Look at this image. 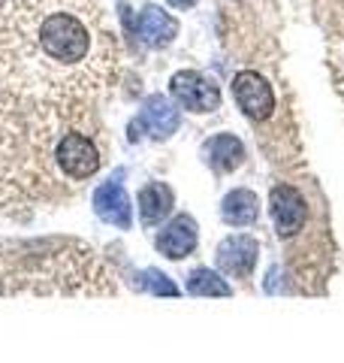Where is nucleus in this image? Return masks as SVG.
I'll return each mask as SVG.
<instances>
[{
	"label": "nucleus",
	"instance_id": "20e7f679",
	"mask_svg": "<svg viewBox=\"0 0 344 363\" xmlns=\"http://www.w3.org/2000/svg\"><path fill=\"white\" fill-rule=\"evenodd\" d=\"M178 124H181L178 109L172 106L164 94H151V97H145L139 116L130 121L127 136H130V143H136V140H142V136L148 133L151 140L164 143V140H169V136L178 130Z\"/></svg>",
	"mask_w": 344,
	"mask_h": 363
},
{
	"label": "nucleus",
	"instance_id": "2eb2a0df",
	"mask_svg": "<svg viewBox=\"0 0 344 363\" xmlns=\"http://www.w3.org/2000/svg\"><path fill=\"white\" fill-rule=\"evenodd\" d=\"M169 6H176V9H188V6H193L197 0H166Z\"/></svg>",
	"mask_w": 344,
	"mask_h": 363
},
{
	"label": "nucleus",
	"instance_id": "f03ea898",
	"mask_svg": "<svg viewBox=\"0 0 344 363\" xmlns=\"http://www.w3.org/2000/svg\"><path fill=\"white\" fill-rule=\"evenodd\" d=\"M169 94L181 109L197 112V116L221 109V88L197 70H178L169 79Z\"/></svg>",
	"mask_w": 344,
	"mask_h": 363
},
{
	"label": "nucleus",
	"instance_id": "1a4fd4ad",
	"mask_svg": "<svg viewBox=\"0 0 344 363\" xmlns=\"http://www.w3.org/2000/svg\"><path fill=\"white\" fill-rule=\"evenodd\" d=\"M202 161L214 173H233L236 167L245 164V145L233 133H214L212 140L202 143Z\"/></svg>",
	"mask_w": 344,
	"mask_h": 363
},
{
	"label": "nucleus",
	"instance_id": "0eeeda50",
	"mask_svg": "<svg viewBox=\"0 0 344 363\" xmlns=\"http://www.w3.org/2000/svg\"><path fill=\"white\" fill-rule=\"evenodd\" d=\"M197 242H200V227L193 221V215H188V212H178L176 218L154 236L157 252L169 260H185L188 255L197 252Z\"/></svg>",
	"mask_w": 344,
	"mask_h": 363
},
{
	"label": "nucleus",
	"instance_id": "9b49d317",
	"mask_svg": "<svg viewBox=\"0 0 344 363\" xmlns=\"http://www.w3.org/2000/svg\"><path fill=\"white\" fill-rule=\"evenodd\" d=\"M136 206H139L142 227H157L164 218H169L172 206H176V194H172L166 182H148V185H142L139 197H136Z\"/></svg>",
	"mask_w": 344,
	"mask_h": 363
},
{
	"label": "nucleus",
	"instance_id": "6e6552de",
	"mask_svg": "<svg viewBox=\"0 0 344 363\" xmlns=\"http://www.w3.org/2000/svg\"><path fill=\"white\" fill-rule=\"evenodd\" d=\"M257 255H260V242L248 233H236L217 245V269L224 276L233 279H248L257 267Z\"/></svg>",
	"mask_w": 344,
	"mask_h": 363
},
{
	"label": "nucleus",
	"instance_id": "4468645a",
	"mask_svg": "<svg viewBox=\"0 0 344 363\" xmlns=\"http://www.w3.org/2000/svg\"><path fill=\"white\" fill-rule=\"evenodd\" d=\"M133 288L148 291V294H154V297H178V285L166 276V272H160L154 267H148L142 272H133Z\"/></svg>",
	"mask_w": 344,
	"mask_h": 363
},
{
	"label": "nucleus",
	"instance_id": "9d476101",
	"mask_svg": "<svg viewBox=\"0 0 344 363\" xmlns=\"http://www.w3.org/2000/svg\"><path fill=\"white\" fill-rule=\"evenodd\" d=\"M136 33L145 45L151 49H164L172 40L178 37V21L169 13H164L160 6H145L139 16H136Z\"/></svg>",
	"mask_w": 344,
	"mask_h": 363
},
{
	"label": "nucleus",
	"instance_id": "7ed1b4c3",
	"mask_svg": "<svg viewBox=\"0 0 344 363\" xmlns=\"http://www.w3.org/2000/svg\"><path fill=\"white\" fill-rule=\"evenodd\" d=\"M91 206H94V215L100 221L118 227V230H130L133 206L127 188H124V169H115L106 182H100L94 188V197H91Z\"/></svg>",
	"mask_w": 344,
	"mask_h": 363
},
{
	"label": "nucleus",
	"instance_id": "f257e3e1",
	"mask_svg": "<svg viewBox=\"0 0 344 363\" xmlns=\"http://www.w3.org/2000/svg\"><path fill=\"white\" fill-rule=\"evenodd\" d=\"M52 161L67 182H85L103 167V152L94 140V133L73 124V128H67L57 136L52 149Z\"/></svg>",
	"mask_w": 344,
	"mask_h": 363
},
{
	"label": "nucleus",
	"instance_id": "39448f33",
	"mask_svg": "<svg viewBox=\"0 0 344 363\" xmlns=\"http://www.w3.org/2000/svg\"><path fill=\"white\" fill-rule=\"evenodd\" d=\"M269 212H272L275 230H278L281 240H296V236L305 230V224H308V203H305V197L293 185H284V182H278V185L272 188Z\"/></svg>",
	"mask_w": 344,
	"mask_h": 363
},
{
	"label": "nucleus",
	"instance_id": "f8f14e48",
	"mask_svg": "<svg viewBox=\"0 0 344 363\" xmlns=\"http://www.w3.org/2000/svg\"><path fill=\"white\" fill-rule=\"evenodd\" d=\"M221 218L227 224H233V227L254 224L260 218V197L254 194V191H248V188L229 191V194L224 197V203H221Z\"/></svg>",
	"mask_w": 344,
	"mask_h": 363
},
{
	"label": "nucleus",
	"instance_id": "ddd939ff",
	"mask_svg": "<svg viewBox=\"0 0 344 363\" xmlns=\"http://www.w3.org/2000/svg\"><path fill=\"white\" fill-rule=\"evenodd\" d=\"M188 294H193V297H229L233 288H229L227 281L221 279V272L197 267L188 276Z\"/></svg>",
	"mask_w": 344,
	"mask_h": 363
},
{
	"label": "nucleus",
	"instance_id": "423d86ee",
	"mask_svg": "<svg viewBox=\"0 0 344 363\" xmlns=\"http://www.w3.org/2000/svg\"><path fill=\"white\" fill-rule=\"evenodd\" d=\"M233 97H236L239 109H242L251 121H266L275 112V91L266 79L254 70L233 76Z\"/></svg>",
	"mask_w": 344,
	"mask_h": 363
}]
</instances>
